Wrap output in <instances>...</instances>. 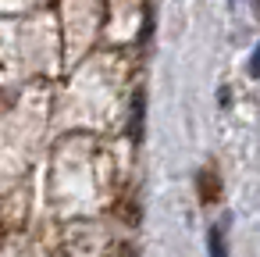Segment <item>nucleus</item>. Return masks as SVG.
Listing matches in <instances>:
<instances>
[{"instance_id":"f257e3e1","label":"nucleus","mask_w":260,"mask_h":257,"mask_svg":"<svg viewBox=\"0 0 260 257\" xmlns=\"http://www.w3.org/2000/svg\"><path fill=\"white\" fill-rule=\"evenodd\" d=\"M196 182H200V200H203V204H210V200L221 196V182H217V172H214V168H203Z\"/></svg>"},{"instance_id":"f03ea898","label":"nucleus","mask_w":260,"mask_h":257,"mask_svg":"<svg viewBox=\"0 0 260 257\" xmlns=\"http://www.w3.org/2000/svg\"><path fill=\"white\" fill-rule=\"evenodd\" d=\"M143 118H146V97H143V90L132 97V122H128V129H132V139L139 143L143 139Z\"/></svg>"},{"instance_id":"7ed1b4c3","label":"nucleus","mask_w":260,"mask_h":257,"mask_svg":"<svg viewBox=\"0 0 260 257\" xmlns=\"http://www.w3.org/2000/svg\"><path fill=\"white\" fill-rule=\"evenodd\" d=\"M207 250H210V257H228V246H224V232L221 229H210L207 232Z\"/></svg>"},{"instance_id":"20e7f679","label":"nucleus","mask_w":260,"mask_h":257,"mask_svg":"<svg viewBox=\"0 0 260 257\" xmlns=\"http://www.w3.org/2000/svg\"><path fill=\"white\" fill-rule=\"evenodd\" d=\"M249 75L253 79H260V47L253 50V58H249Z\"/></svg>"}]
</instances>
